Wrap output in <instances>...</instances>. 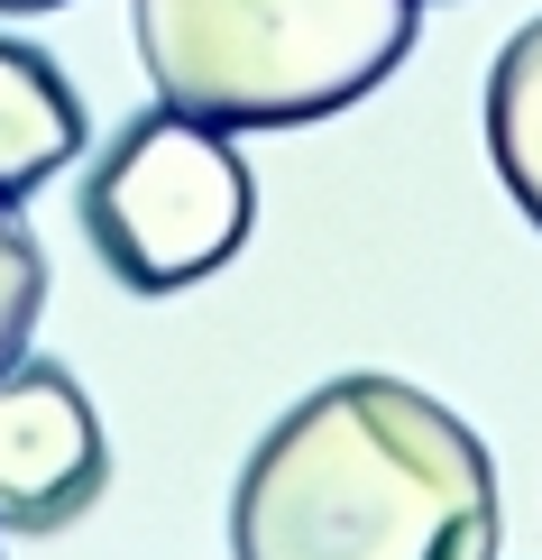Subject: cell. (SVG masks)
Listing matches in <instances>:
<instances>
[{"label":"cell","instance_id":"6da1fadb","mask_svg":"<svg viewBox=\"0 0 542 560\" xmlns=\"http://www.w3.org/2000/svg\"><path fill=\"white\" fill-rule=\"evenodd\" d=\"M230 560H497V459L441 395L332 377L249 451Z\"/></svg>","mask_w":542,"mask_h":560},{"label":"cell","instance_id":"7a4b0ae2","mask_svg":"<svg viewBox=\"0 0 542 560\" xmlns=\"http://www.w3.org/2000/svg\"><path fill=\"white\" fill-rule=\"evenodd\" d=\"M423 0H129L157 102L203 129H303L414 56Z\"/></svg>","mask_w":542,"mask_h":560},{"label":"cell","instance_id":"3957f363","mask_svg":"<svg viewBox=\"0 0 542 560\" xmlns=\"http://www.w3.org/2000/svg\"><path fill=\"white\" fill-rule=\"evenodd\" d=\"M249 221H257V184L230 129H203L166 102L138 110L83 175V240L129 294H175L221 276L240 258Z\"/></svg>","mask_w":542,"mask_h":560},{"label":"cell","instance_id":"277c9868","mask_svg":"<svg viewBox=\"0 0 542 560\" xmlns=\"http://www.w3.org/2000/svg\"><path fill=\"white\" fill-rule=\"evenodd\" d=\"M111 441L74 368L19 349L0 368V533H65L102 505Z\"/></svg>","mask_w":542,"mask_h":560},{"label":"cell","instance_id":"5b68a950","mask_svg":"<svg viewBox=\"0 0 542 560\" xmlns=\"http://www.w3.org/2000/svg\"><path fill=\"white\" fill-rule=\"evenodd\" d=\"M83 148V92L65 83V65L46 46L0 37V202H28L56 166H74Z\"/></svg>","mask_w":542,"mask_h":560},{"label":"cell","instance_id":"8992f818","mask_svg":"<svg viewBox=\"0 0 542 560\" xmlns=\"http://www.w3.org/2000/svg\"><path fill=\"white\" fill-rule=\"evenodd\" d=\"M487 166L515 194V212L542 230V19H524L487 65Z\"/></svg>","mask_w":542,"mask_h":560},{"label":"cell","instance_id":"52a82bcc","mask_svg":"<svg viewBox=\"0 0 542 560\" xmlns=\"http://www.w3.org/2000/svg\"><path fill=\"white\" fill-rule=\"evenodd\" d=\"M37 313H46V258H37V240H28V221L0 202V368L28 349L37 331Z\"/></svg>","mask_w":542,"mask_h":560},{"label":"cell","instance_id":"ba28073f","mask_svg":"<svg viewBox=\"0 0 542 560\" xmlns=\"http://www.w3.org/2000/svg\"><path fill=\"white\" fill-rule=\"evenodd\" d=\"M0 10H65V0H0Z\"/></svg>","mask_w":542,"mask_h":560}]
</instances>
